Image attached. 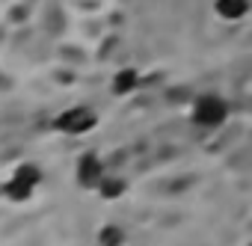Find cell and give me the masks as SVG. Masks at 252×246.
<instances>
[{"instance_id":"obj_8","label":"cell","mask_w":252,"mask_h":246,"mask_svg":"<svg viewBox=\"0 0 252 246\" xmlns=\"http://www.w3.org/2000/svg\"><path fill=\"white\" fill-rule=\"evenodd\" d=\"M9 175H15V178H21L24 184H30V187H42L45 184V169L39 166V163H33V160H21V163H15V169L9 172Z\"/></svg>"},{"instance_id":"obj_1","label":"cell","mask_w":252,"mask_h":246,"mask_svg":"<svg viewBox=\"0 0 252 246\" xmlns=\"http://www.w3.org/2000/svg\"><path fill=\"white\" fill-rule=\"evenodd\" d=\"M95 125H98V113H95V107H89V104H71V107L60 110V113L51 119L54 134H63V137H83V134H89Z\"/></svg>"},{"instance_id":"obj_3","label":"cell","mask_w":252,"mask_h":246,"mask_svg":"<svg viewBox=\"0 0 252 246\" xmlns=\"http://www.w3.org/2000/svg\"><path fill=\"white\" fill-rule=\"evenodd\" d=\"M107 172H110V169H107V163L101 160L98 152H83V154L77 157V163H74V181H77L80 190H92V193H95Z\"/></svg>"},{"instance_id":"obj_2","label":"cell","mask_w":252,"mask_h":246,"mask_svg":"<svg viewBox=\"0 0 252 246\" xmlns=\"http://www.w3.org/2000/svg\"><path fill=\"white\" fill-rule=\"evenodd\" d=\"M228 101L217 92H205L193 101L190 107V119H193V125L199 128H222L225 122H228Z\"/></svg>"},{"instance_id":"obj_11","label":"cell","mask_w":252,"mask_h":246,"mask_svg":"<svg viewBox=\"0 0 252 246\" xmlns=\"http://www.w3.org/2000/svg\"><path fill=\"white\" fill-rule=\"evenodd\" d=\"M0 202H3V181H0Z\"/></svg>"},{"instance_id":"obj_10","label":"cell","mask_w":252,"mask_h":246,"mask_svg":"<svg viewBox=\"0 0 252 246\" xmlns=\"http://www.w3.org/2000/svg\"><path fill=\"white\" fill-rule=\"evenodd\" d=\"M6 21H9V24H27V21H30V9H27L24 3H18V6H9V15H6Z\"/></svg>"},{"instance_id":"obj_5","label":"cell","mask_w":252,"mask_h":246,"mask_svg":"<svg viewBox=\"0 0 252 246\" xmlns=\"http://www.w3.org/2000/svg\"><path fill=\"white\" fill-rule=\"evenodd\" d=\"M252 12V0H214V15L225 24H237Z\"/></svg>"},{"instance_id":"obj_6","label":"cell","mask_w":252,"mask_h":246,"mask_svg":"<svg viewBox=\"0 0 252 246\" xmlns=\"http://www.w3.org/2000/svg\"><path fill=\"white\" fill-rule=\"evenodd\" d=\"M36 193H39L36 187L24 184V181L15 178V175H9V178L3 181V202H9V205H27Z\"/></svg>"},{"instance_id":"obj_9","label":"cell","mask_w":252,"mask_h":246,"mask_svg":"<svg viewBox=\"0 0 252 246\" xmlns=\"http://www.w3.org/2000/svg\"><path fill=\"white\" fill-rule=\"evenodd\" d=\"M98 246H125L128 243V231H125V225L119 222H104L98 228Z\"/></svg>"},{"instance_id":"obj_7","label":"cell","mask_w":252,"mask_h":246,"mask_svg":"<svg viewBox=\"0 0 252 246\" xmlns=\"http://www.w3.org/2000/svg\"><path fill=\"white\" fill-rule=\"evenodd\" d=\"M95 193H98L104 202H116V199H122L125 193H128V178L119 175V172H107Z\"/></svg>"},{"instance_id":"obj_4","label":"cell","mask_w":252,"mask_h":246,"mask_svg":"<svg viewBox=\"0 0 252 246\" xmlns=\"http://www.w3.org/2000/svg\"><path fill=\"white\" fill-rule=\"evenodd\" d=\"M140 86H143V74H140V68H134V65H122V68H116L113 77H110V92H113L116 98H128V95H134Z\"/></svg>"}]
</instances>
